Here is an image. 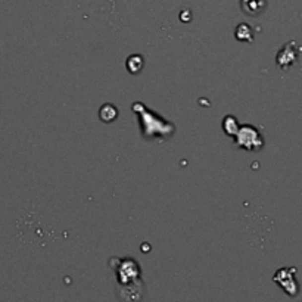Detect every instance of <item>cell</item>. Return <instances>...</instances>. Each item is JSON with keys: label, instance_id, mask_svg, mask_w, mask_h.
I'll return each instance as SVG.
<instances>
[{"label": "cell", "instance_id": "obj_2", "mask_svg": "<svg viewBox=\"0 0 302 302\" xmlns=\"http://www.w3.org/2000/svg\"><path fill=\"white\" fill-rule=\"evenodd\" d=\"M295 268H280L274 274V282L291 297H295L300 292V285L295 280Z\"/></svg>", "mask_w": 302, "mask_h": 302}, {"label": "cell", "instance_id": "obj_6", "mask_svg": "<svg viewBox=\"0 0 302 302\" xmlns=\"http://www.w3.org/2000/svg\"><path fill=\"white\" fill-rule=\"evenodd\" d=\"M143 68V58L140 55H131L127 59V70L131 74H137L140 73Z\"/></svg>", "mask_w": 302, "mask_h": 302}, {"label": "cell", "instance_id": "obj_8", "mask_svg": "<svg viewBox=\"0 0 302 302\" xmlns=\"http://www.w3.org/2000/svg\"><path fill=\"white\" fill-rule=\"evenodd\" d=\"M223 129H224V131H226L228 136H236V133L239 131V126H237L236 118L231 117V115L226 117L224 121H223Z\"/></svg>", "mask_w": 302, "mask_h": 302}, {"label": "cell", "instance_id": "obj_7", "mask_svg": "<svg viewBox=\"0 0 302 302\" xmlns=\"http://www.w3.org/2000/svg\"><path fill=\"white\" fill-rule=\"evenodd\" d=\"M118 115V111L117 108H114L112 105H103L100 108V120L105 121V123H111L117 118Z\"/></svg>", "mask_w": 302, "mask_h": 302}, {"label": "cell", "instance_id": "obj_1", "mask_svg": "<svg viewBox=\"0 0 302 302\" xmlns=\"http://www.w3.org/2000/svg\"><path fill=\"white\" fill-rule=\"evenodd\" d=\"M237 136V146L248 149V151H259L264 146V139L259 131L252 126H245L236 133Z\"/></svg>", "mask_w": 302, "mask_h": 302}, {"label": "cell", "instance_id": "obj_3", "mask_svg": "<svg viewBox=\"0 0 302 302\" xmlns=\"http://www.w3.org/2000/svg\"><path fill=\"white\" fill-rule=\"evenodd\" d=\"M298 56H300V53H298L297 42H289L279 50L276 62L282 70H288L291 65H294L298 61Z\"/></svg>", "mask_w": 302, "mask_h": 302}, {"label": "cell", "instance_id": "obj_4", "mask_svg": "<svg viewBox=\"0 0 302 302\" xmlns=\"http://www.w3.org/2000/svg\"><path fill=\"white\" fill-rule=\"evenodd\" d=\"M240 6L245 13L251 16H257L265 9L267 0H240Z\"/></svg>", "mask_w": 302, "mask_h": 302}, {"label": "cell", "instance_id": "obj_5", "mask_svg": "<svg viewBox=\"0 0 302 302\" xmlns=\"http://www.w3.org/2000/svg\"><path fill=\"white\" fill-rule=\"evenodd\" d=\"M234 36H236V39L239 42H248V43H251L254 40V30L248 24H239L236 27Z\"/></svg>", "mask_w": 302, "mask_h": 302}]
</instances>
